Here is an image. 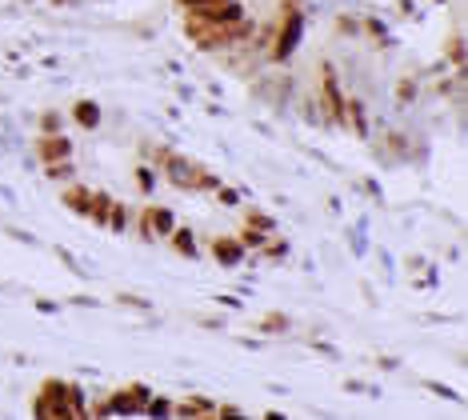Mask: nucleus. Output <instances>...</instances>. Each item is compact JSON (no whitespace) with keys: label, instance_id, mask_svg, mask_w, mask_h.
Returning a JSON list of instances; mask_svg holds the SVG:
<instances>
[{"label":"nucleus","instance_id":"nucleus-6","mask_svg":"<svg viewBox=\"0 0 468 420\" xmlns=\"http://www.w3.org/2000/svg\"><path fill=\"white\" fill-rule=\"evenodd\" d=\"M40 152H44L49 161H56V156H64V152H68V144H64V140H44V144H40Z\"/></svg>","mask_w":468,"mask_h":420},{"label":"nucleus","instance_id":"nucleus-8","mask_svg":"<svg viewBox=\"0 0 468 420\" xmlns=\"http://www.w3.org/2000/svg\"><path fill=\"white\" fill-rule=\"evenodd\" d=\"M185 4H221V0H185Z\"/></svg>","mask_w":468,"mask_h":420},{"label":"nucleus","instance_id":"nucleus-1","mask_svg":"<svg viewBox=\"0 0 468 420\" xmlns=\"http://www.w3.org/2000/svg\"><path fill=\"white\" fill-rule=\"evenodd\" d=\"M324 100H328V109H333L336 121H345V100H340V88H336L333 73H324Z\"/></svg>","mask_w":468,"mask_h":420},{"label":"nucleus","instance_id":"nucleus-4","mask_svg":"<svg viewBox=\"0 0 468 420\" xmlns=\"http://www.w3.org/2000/svg\"><path fill=\"white\" fill-rule=\"evenodd\" d=\"M216 260L236 264V260H240V245H236V240H216Z\"/></svg>","mask_w":468,"mask_h":420},{"label":"nucleus","instance_id":"nucleus-7","mask_svg":"<svg viewBox=\"0 0 468 420\" xmlns=\"http://www.w3.org/2000/svg\"><path fill=\"white\" fill-rule=\"evenodd\" d=\"M176 248H185V252H192V236H188V233H176Z\"/></svg>","mask_w":468,"mask_h":420},{"label":"nucleus","instance_id":"nucleus-5","mask_svg":"<svg viewBox=\"0 0 468 420\" xmlns=\"http://www.w3.org/2000/svg\"><path fill=\"white\" fill-rule=\"evenodd\" d=\"M76 121L85 124V128H97V121H100V109H97V104H76Z\"/></svg>","mask_w":468,"mask_h":420},{"label":"nucleus","instance_id":"nucleus-3","mask_svg":"<svg viewBox=\"0 0 468 420\" xmlns=\"http://www.w3.org/2000/svg\"><path fill=\"white\" fill-rule=\"evenodd\" d=\"M296 37H300V25L296 20H288V32H281V44H276V56H288L296 44Z\"/></svg>","mask_w":468,"mask_h":420},{"label":"nucleus","instance_id":"nucleus-2","mask_svg":"<svg viewBox=\"0 0 468 420\" xmlns=\"http://www.w3.org/2000/svg\"><path fill=\"white\" fill-rule=\"evenodd\" d=\"M144 221H148V233H161V236L173 233V212H168V209H152Z\"/></svg>","mask_w":468,"mask_h":420}]
</instances>
